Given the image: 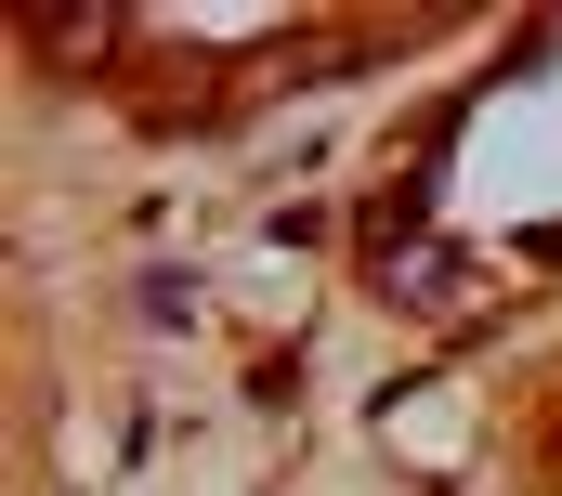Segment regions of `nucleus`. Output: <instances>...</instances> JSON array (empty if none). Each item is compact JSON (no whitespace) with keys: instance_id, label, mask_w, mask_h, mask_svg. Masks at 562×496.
Masks as SVG:
<instances>
[]
</instances>
